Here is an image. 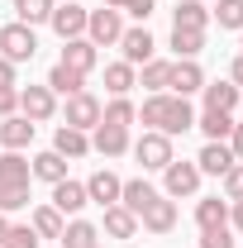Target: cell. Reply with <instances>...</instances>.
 <instances>
[{
  "instance_id": "cell-1",
  "label": "cell",
  "mask_w": 243,
  "mask_h": 248,
  "mask_svg": "<svg viewBox=\"0 0 243 248\" xmlns=\"http://www.w3.org/2000/svg\"><path fill=\"white\" fill-rule=\"evenodd\" d=\"M33 53H38V33L29 29V24H5L0 29V58H10V62H33Z\"/></svg>"
},
{
  "instance_id": "cell-2",
  "label": "cell",
  "mask_w": 243,
  "mask_h": 248,
  "mask_svg": "<svg viewBox=\"0 0 243 248\" xmlns=\"http://www.w3.org/2000/svg\"><path fill=\"white\" fill-rule=\"evenodd\" d=\"M120 33H124L120 10L100 5V10H91V15H86V38H91L95 48H110V43H120Z\"/></svg>"
},
{
  "instance_id": "cell-3",
  "label": "cell",
  "mask_w": 243,
  "mask_h": 248,
  "mask_svg": "<svg viewBox=\"0 0 243 248\" xmlns=\"http://www.w3.org/2000/svg\"><path fill=\"white\" fill-rule=\"evenodd\" d=\"M134 157L143 162V172H162V167H167V162H172L177 153H172V139H167V134L148 129V134L134 143Z\"/></svg>"
},
{
  "instance_id": "cell-4",
  "label": "cell",
  "mask_w": 243,
  "mask_h": 248,
  "mask_svg": "<svg viewBox=\"0 0 243 248\" xmlns=\"http://www.w3.org/2000/svg\"><path fill=\"white\" fill-rule=\"evenodd\" d=\"M86 15L91 10H81L76 0H62V5H53V19L48 24H53V33H58L62 43L67 38H86Z\"/></svg>"
},
{
  "instance_id": "cell-5",
  "label": "cell",
  "mask_w": 243,
  "mask_h": 248,
  "mask_svg": "<svg viewBox=\"0 0 243 248\" xmlns=\"http://www.w3.org/2000/svg\"><path fill=\"white\" fill-rule=\"evenodd\" d=\"M19 115L29 124L53 120V115H58V95L48 91V86H24V91H19Z\"/></svg>"
},
{
  "instance_id": "cell-6",
  "label": "cell",
  "mask_w": 243,
  "mask_h": 248,
  "mask_svg": "<svg viewBox=\"0 0 243 248\" xmlns=\"http://www.w3.org/2000/svg\"><path fill=\"white\" fill-rule=\"evenodd\" d=\"M162 177H167V196H196L200 191V167L196 162H167L162 167Z\"/></svg>"
},
{
  "instance_id": "cell-7",
  "label": "cell",
  "mask_w": 243,
  "mask_h": 248,
  "mask_svg": "<svg viewBox=\"0 0 243 248\" xmlns=\"http://www.w3.org/2000/svg\"><path fill=\"white\" fill-rule=\"evenodd\" d=\"M67 124L72 129H95L100 124V100H95L91 91H76V95H67Z\"/></svg>"
},
{
  "instance_id": "cell-8",
  "label": "cell",
  "mask_w": 243,
  "mask_h": 248,
  "mask_svg": "<svg viewBox=\"0 0 243 248\" xmlns=\"http://www.w3.org/2000/svg\"><path fill=\"white\" fill-rule=\"evenodd\" d=\"M138 219H143V229H148V234H172V229H177V205H172V201H162V196H152L148 205L138 210Z\"/></svg>"
},
{
  "instance_id": "cell-9",
  "label": "cell",
  "mask_w": 243,
  "mask_h": 248,
  "mask_svg": "<svg viewBox=\"0 0 243 248\" xmlns=\"http://www.w3.org/2000/svg\"><path fill=\"white\" fill-rule=\"evenodd\" d=\"M120 48H124V62H129V67H143V62H152V53H157V43H152L148 29H124Z\"/></svg>"
},
{
  "instance_id": "cell-10",
  "label": "cell",
  "mask_w": 243,
  "mask_h": 248,
  "mask_svg": "<svg viewBox=\"0 0 243 248\" xmlns=\"http://www.w3.org/2000/svg\"><path fill=\"white\" fill-rule=\"evenodd\" d=\"M86 205H91L86 182H67V177H62V182L53 186V210H58V215H76V210H86Z\"/></svg>"
},
{
  "instance_id": "cell-11",
  "label": "cell",
  "mask_w": 243,
  "mask_h": 248,
  "mask_svg": "<svg viewBox=\"0 0 243 248\" xmlns=\"http://www.w3.org/2000/svg\"><path fill=\"white\" fill-rule=\"evenodd\" d=\"M167 86H172L177 95L200 91V86H205V72H200V62H196V58H177V62H172V77H167Z\"/></svg>"
},
{
  "instance_id": "cell-12",
  "label": "cell",
  "mask_w": 243,
  "mask_h": 248,
  "mask_svg": "<svg viewBox=\"0 0 243 248\" xmlns=\"http://www.w3.org/2000/svg\"><path fill=\"white\" fill-rule=\"evenodd\" d=\"M58 62L86 77L95 62H100V53H95V43H91V38H67V48H62V58H58Z\"/></svg>"
},
{
  "instance_id": "cell-13",
  "label": "cell",
  "mask_w": 243,
  "mask_h": 248,
  "mask_svg": "<svg viewBox=\"0 0 243 248\" xmlns=\"http://www.w3.org/2000/svg\"><path fill=\"white\" fill-rule=\"evenodd\" d=\"M234 162H239V157H234V148H229V143H205V148H200V157H196L200 177H205V172H210V177H224Z\"/></svg>"
},
{
  "instance_id": "cell-14",
  "label": "cell",
  "mask_w": 243,
  "mask_h": 248,
  "mask_svg": "<svg viewBox=\"0 0 243 248\" xmlns=\"http://www.w3.org/2000/svg\"><path fill=\"white\" fill-rule=\"evenodd\" d=\"M33 129H38V124H29L24 115H10V120H0V143H5L10 153H19V148L33 143Z\"/></svg>"
},
{
  "instance_id": "cell-15",
  "label": "cell",
  "mask_w": 243,
  "mask_h": 248,
  "mask_svg": "<svg viewBox=\"0 0 243 248\" xmlns=\"http://www.w3.org/2000/svg\"><path fill=\"white\" fill-rule=\"evenodd\" d=\"M53 153H58V157H86V153H91V139H86L81 129H72V124H58Z\"/></svg>"
},
{
  "instance_id": "cell-16",
  "label": "cell",
  "mask_w": 243,
  "mask_h": 248,
  "mask_svg": "<svg viewBox=\"0 0 243 248\" xmlns=\"http://www.w3.org/2000/svg\"><path fill=\"white\" fill-rule=\"evenodd\" d=\"M91 148H95L100 157H124V153H129V129H110V124H95Z\"/></svg>"
},
{
  "instance_id": "cell-17",
  "label": "cell",
  "mask_w": 243,
  "mask_h": 248,
  "mask_svg": "<svg viewBox=\"0 0 243 248\" xmlns=\"http://www.w3.org/2000/svg\"><path fill=\"white\" fill-rule=\"evenodd\" d=\"M120 191H124V182L115 177V172H105V167L86 182V196H91L95 205H120Z\"/></svg>"
},
{
  "instance_id": "cell-18",
  "label": "cell",
  "mask_w": 243,
  "mask_h": 248,
  "mask_svg": "<svg viewBox=\"0 0 243 248\" xmlns=\"http://www.w3.org/2000/svg\"><path fill=\"white\" fill-rule=\"evenodd\" d=\"M29 182H33L29 157H19V153L5 148V157H0V186H29Z\"/></svg>"
},
{
  "instance_id": "cell-19",
  "label": "cell",
  "mask_w": 243,
  "mask_h": 248,
  "mask_svg": "<svg viewBox=\"0 0 243 248\" xmlns=\"http://www.w3.org/2000/svg\"><path fill=\"white\" fill-rule=\"evenodd\" d=\"M134 120H138V105L129 95H115L110 105H100V124H110V129H129Z\"/></svg>"
},
{
  "instance_id": "cell-20",
  "label": "cell",
  "mask_w": 243,
  "mask_h": 248,
  "mask_svg": "<svg viewBox=\"0 0 243 248\" xmlns=\"http://www.w3.org/2000/svg\"><path fill=\"white\" fill-rule=\"evenodd\" d=\"M196 224H200V229H224V224H229V201H219V196L196 201Z\"/></svg>"
},
{
  "instance_id": "cell-21",
  "label": "cell",
  "mask_w": 243,
  "mask_h": 248,
  "mask_svg": "<svg viewBox=\"0 0 243 248\" xmlns=\"http://www.w3.org/2000/svg\"><path fill=\"white\" fill-rule=\"evenodd\" d=\"M205 24H210V10H205L200 0H177V19H172V29H196V33H205Z\"/></svg>"
},
{
  "instance_id": "cell-22",
  "label": "cell",
  "mask_w": 243,
  "mask_h": 248,
  "mask_svg": "<svg viewBox=\"0 0 243 248\" xmlns=\"http://www.w3.org/2000/svg\"><path fill=\"white\" fill-rule=\"evenodd\" d=\"M134 229H138V215H134V210L105 205V234H110V239H134Z\"/></svg>"
},
{
  "instance_id": "cell-23",
  "label": "cell",
  "mask_w": 243,
  "mask_h": 248,
  "mask_svg": "<svg viewBox=\"0 0 243 248\" xmlns=\"http://www.w3.org/2000/svg\"><path fill=\"white\" fill-rule=\"evenodd\" d=\"M196 124L205 129V139H210V143H229V134H234V115H229V110H205Z\"/></svg>"
},
{
  "instance_id": "cell-24",
  "label": "cell",
  "mask_w": 243,
  "mask_h": 248,
  "mask_svg": "<svg viewBox=\"0 0 243 248\" xmlns=\"http://www.w3.org/2000/svg\"><path fill=\"white\" fill-rule=\"evenodd\" d=\"M134 86H138V72H134L129 62H110V67H105V91L110 95H129Z\"/></svg>"
},
{
  "instance_id": "cell-25",
  "label": "cell",
  "mask_w": 243,
  "mask_h": 248,
  "mask_svg": "<svg viewBox=\"0 0 243 248\" xmlns=\"http://www.w3.org/2000/svg\"><path fill=\"white\" fill-rule=\"evenodd\" d=\"M48 91H53V95H76V91H86V77L58 62V67L48 72Z\"/></svg>"
},
{
  "instance_id": "cell-26",
  "label": "cell",
  "mask_w": 243,
  "mask_h": 248,
  "mask_svg": "<svg viewBox=\"0 0 243 248\" xmlns=\"http://www.w3.org/2000/svg\"><path fill=\"white\" fill-rule=\"evenodd\" d=\"M200 91H205V110H229L234 115V105H239V86L234 81H210Z\"/></svg>"
},
{
  "instance_id": "cell-27",
  "label": "cell",
  "mask_w": 243,
  "mask_h": 248,
  "mask_svg": "<svg viewBox=\"0 0 243 248\" xmlns=\"http://www.w3.org/2000/svg\"><path fill=\"white\" fill-rule=\"evenodd\" d=\"M58 244H62V248H95V244H100V229H95V224H86V219H72V224L62 229Z\"/></svg>"
},
{
  "instance_id": "cell-28",
  "label": "cell",
  "mask_w": 243,
  "mask_h": 248,
  "mask_svg": "<svg viewBox=\"0 0 243 248\" xmlns=\"http://www.w3.org/2000/svg\"><path fill=\"white\" fill-rule=\"evenodd\" d=\"M29 167H33V177H38V182H48V186H58L62 177H67V157H58V153H38Z\"/></svg>"
},
{
  "instance_id": "cell-29",
  "label": "cell",
  "mask_w": 243,
  "mask_h": 248,
  "mask_svg": "<svg viewBox=\"0 0 243 248\" xmlns=\"http://www.w3.org/2000/svg\"><path fill=\"white\" fill-rule=\"evenodd\" d=\"M167 110H172V95H148V100H143V110H138V120L148 124V129H157V134H162V129H167Z\"/></svg>"
},
{
  "instance_id": "cell-30",
  "label": "cell",
  "mask_w": 243,
  "mask_h": 248,
  "mask_svg": "<svg viewBox=\"0 0 243 248\" xmlns=\"http://www.w3.org/2000/svg\"><path fill=\"white\" fill-rule=\"evenodd\" d=\"M152 196H157V191H152V186L143 182V177H134V182H124V191H120V205H124V210H134V215H138V210L148 205Z\"/></svg>"
},
{
  "instance_id": "cell-31",
  "label": "cell",
  "mask_w": 243,
  "mask_h": 248,
  "mask_svg": "<svg viewBox=\"0 0 243 248\" xmlns=\"http://www.w3.org/2000/svg\"><path fill=\"white\" fill-rule=\"evenodd\" d=\"M29 224H33V234H38V239H62V229H67V224H62V215L53 210V205H38Z\"/></svg>"
},
{
  "instance_id": "cell-32",
  "label": "cell",
  "mask_w": 243,
  "mask_h": 248,
  "mask_svg": "<svg viewBox=\"0 0 243 248\" xmlns=\"http://www.w3.org/2000/svg\"><path fill=\"white\" fill-rule=\"evenodd\" d=\"M191 124H196V115H191V100H186V95H172V110H167V129H162V134L172 139V134H186Z\"/></svg>"
},
{
  "instance_id": "cell-33",
  "label": "cell",
  "mask_w": 243,
  "mask_h": 248,
  "mask_svg": "<svg viewBox=\"0 0 243 248\" xmlns=\"http://www.w3.org/2000/svg\"><path fill=\"white\" fill-rule=\"evenodd\" d=\"M15 15H19V24H48L53 19V0H15Z\"/></svg>"
},
{
  "instance_id": "cell-34",
  "label": "cell",
  "mask_w": 243,
  "mask_h": 248,
  "mask_svg": "<svg viewBox=\"0 0 243 248\" xmlns=\"http://www.w3.org/2000/svg\"><path fill=\"white\" fill-rule=\"evenodd\" d=\"M167 77H172V62L152 58V62H143V77H138V86H148V91L157 95V91H167Z\"/></svg>"
},
{
  "instance_id": "cell-35",
  "label": "cell",
  "mask_w": 243,
  "mask_h": 248,
  "mask_svg": "<svg viewBox=\"0 0 243 248\" xmlns=\"http://www.w3.org/2000/svg\"><path fill=\"white\" fill-rule=\"evenodd\" d=\"M172 48H177V58H196V53L205 48V33H196V29H172Z\"/></svg>"
},
{
  "instance_id": "cell-36",
  "label": "cell",
  "mask_w": 243,
  "mask_h": 248,
  "mask_svg": "<svg viewBox=\"0 0 243 248\" xmlns=\"http://www.w3.org/2000/svg\"><path fill=\"white\" fill-rule=\"evenodd\" d=\"M210 15L219 19V29H243V0H219Z\"/></svg>"
},
{
  "instance_id": "cell-37",
  "label": "cell",
  "mask_w": 243,
  "mask_h": 248,
  "mask_svg": "<svg viewBox=\"0 0 243 248\" xmlns=\"http://www.w3.org/2000/svg\"><path fill=\"white\" fill-rule=\"evenodd\" d=\"M24 205H29V186H0V215L24 210Z\"/></svg>"
},
{
  "instance_id": "cell-38",
  "label": "cell",
  "mask_w": 243,
  "mask_h": 248,
  "mask_svg": "<svg viewBox=\"0 0 243 248\" xmlns=\"http://www.w3.org/2000/svg\"><path fill=\"white\" fill-rule=\"evenodd\" d=\"M0 248H38L33 224H10V234H5V244H0Z\"/></svg>"
},
{
  "instance_id": "cell-39",
  "label": "cell",
  "mask_w": 243,
  "mask_h": 248,
  "mask_svg": "<svg viewBox=\"0 0 243 248\" xmlns=\"http://www.w3.org/2000/svg\"><path fill=\"white\" fill-rule=\"evenodd\" d=\"M224 201H243V162L224 172Z\"/></svg>"
},
{
  "instance_id": "cell-40",
  "label": "cell",
  "mask_w": 243,
  "mask_h": 248,
  "mask_svg": "<svg viewBox=\"0 0 243 248\" xmlns=\"http://www.w3.org/2000/svg\"><path fill=\"white\" fill-rule=\"evenodd\" d=\"M200 248H234L229 224H224V229H200Z\"/></svg>"
},
{
  "instance_id": "cell-41",
  "label": "cell",
  "mask_w": 243,
  "mask_h": 248,
  "mask_svg": "<svg viewBox=\"0 0 243 248\" xmlns=\"http://www.w3.org/2000/svg\"><path fill=\"white\" fill-rule=\"evenodd\" d=\"M19 110V86H0V120H10Z\"/></svg>"
},
{
  "instance_id": "cell-42",
  "label": "cell",
  "mask_w": 243,
  "mask_h": 248,
  "mask_svg": "<svg viewBox=\"0 0 243 248\" xmlns=\"http://www.w3.org/2000/svg\"><path fill=\"white\" fill-rule=\"evenodd\" d=\"M120 10H129V15H134V19H148L152 10H157V0H124Z\"/></svg>"
},
{
  "instance_id": "cell-43",
  "label": "cell",
  "mask_w": 243,
  "mask_h": 248,
  "mask_svg": "<svg viewBox=\"0 0 243 248\" xmlns=\"http://www.w3.org/2000/svg\"><path fill=\"white\" fill-rule=\"evenodd\" d=\"M229 148H234V157L243 162V120H234V134H229Z\"/></svg>"
},
{
  "instance_id": "cell-44",
  "label": "cell",
  "mask_w": 243,
  "mask_h": 248,
  "mask_svg": "<svg viewBox=\"0 0 243 248\" xmlns=\"http://www.w3.org/2000/svg\"><path fill=\"white\" fill-rule=\"evenodd\" d=\"M229 224L243 234V201H229Z\"/></svg>"
},
{
  "instance_id": "cell-45",
  "label": "cell",
  "mask_w": 243,
  "mask_h": 248,
  "mask_svg": "<svg viewBox=\"0 0 243 248\" xmlns=\"http://www.w3.org/2000/svg\"><path fill=\"white\" fill-rule=\"evenodd\" d=\"M0 86H15V62L0 58Z\"/></svg>"
},
{
  "instance_id": "cell-46",
  "label": "cell",
  "mask_w": 243,
  "mask_h": 248,
  "mask_svg": "<svg viewBox=\"0 0 243 248\" xmlns=\"http://www.w3.org/2000/svg\"><path fill=\"white\" fill-rule=\"evenodd\" d=\"M229 81H234V86H239V91H243V53H239V58H234V67H229Z\"/></svg>"
},
{
  "instance_id": "cell-47",
  "label": "cell",
  "mask_w": 243,
  "mask_h": 248,
  "mask_svg": "<svg viewBox=\"0 0 243 248\" xmlns=\"http://www.w3.org/2000/svg\"><path fill=\"white\" fill-rule=\"evenodd\" d=\"M5 234H10V219L0 215V244H5Z\"/></svg>"
},
{
  "instance_id": "cell-48",
  "label": "cell",
  "mask_w": 243,
  "mask_h": 248,
  "mask_svg": "<svg viewBox=\"0 0 243 248\" xmlns=\"http://www.w3.org/2000/svg\"><path fill=\"white\" fill-rule=\"evenodd\" d=\"M105 5H110V10H120V5H124V0H105Z\"/></svg>"
},
{
  "instance_id": "cell-49",
  "label": "cell",
  "mask_w": 243,
  "mask_h": 248,
  "mask_svg": "<svg viewBox=\"0 0 243 248\" xmlns=\"http://www.w3.org/2000/svg\"><path fill=\"white\" fill-rule=\"evenodd\" d=\"M95 248H100V244H95Z\"/></svg>"
}]
</instances>
